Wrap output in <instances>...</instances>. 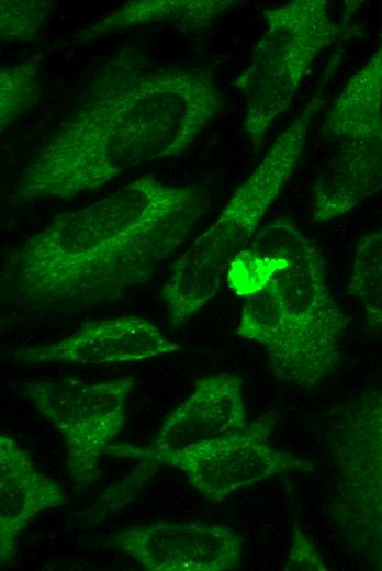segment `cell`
Listing matches in <instances>:
<instances>
[{
    "instance_id": "cell-6",
    "label": "cell",
    "mask_w": 382,
    "mask_h": 571,
    "mask_svg": "<svg viewBox=\"0 0 382 571\" xmlns=\"http://www.w3.org/2000/svg\"><path fill=\"white\" fill-rule=\"evenodd\" d=\"M325 439L334 467L329 514L361 562L382 571V388L334 406Z\"/></svg>"
},
{
    "instance_id": "cell-17",
    "label": "cell",
    "mask_w": 382,
    "mask_h": 571,
    "mask_svg": "<svg viewBox=\"0 0 382 571\" xmlns=\"http://www.w3.org/2000/svg\"><path fill=\"white\" fill-rule=\"evenodd\" d=\"M53 8V2L48 0H1V43H24L35 38L46 24Z\"/></svg>"
},
{
    "instance_id": "cell-16",
    "label": "cell",
    "mask_w": 382,
    "mask_h": 571,
    "mask_svg": "<svg viewBox=\"0 0 382 571\" xmlns=\"http://www.w3.org/2000/svg\"><path fill=\"white\" fill-rule=\"evenodd\" d=\"M43 54L0 68V130L3 133L38 101Z\"/></svg>"
},
{
    "instance_id": "cell-7",
    "label": "cell",
    "mask_w": 382,
    "mask_h": 571,
    "mask_svg": "<svg viewBox=\"0 0 382 571\" xmlns=\"http://www.w3.org/2000/svg\"><path fill=\"white\" fill-rule=\"evenodd\" d=\"M266 29L234 86L245 97L243 128L255 152L290 107L313 61L347 31L326 0H295L267 9Z\"/></svg>"
},
{
    "instance_id": "cell-18",
    "label": "cell",
    "mask_w": 382,
    "mask_h": 571,
    "mask_svg": "<svg viewBox=\"0 0 382 571\" xmlns=\"http://www.w3.org/2000/svg\"><path fill=\"white\" fill-rule=\"evenodd\" d=\"M284 570L288 571H327L317 548L304 533L299 522L293 523L291 545Z\"/></svg>"
},
{
    "instance_id": "cell-10",
    "label": "cell",
    "mask_w": 382,
    "mask_h": 571,
    "mask_svg": "<svg viewBox=\"0 0 382 571\" xmlns=\"http://www.w3.org/2000/svg\"><path fill=\"white\" fill-rule=\"evenodd\" d=\"M109 547L146 571H227L239 564L244 538L223 524L160 522L125 527Z\"/></svg>"
},
{
    "instance_id": "cell-8",
    "label": "cell",
    "mask_w": 382,
    "mask_h": 571,
    "mask_svg": "<svg viewBox=\"0 0 382 571\" xmlns=\"http://www.w3.org/2000/svg\"><path fill=\"white\" fill-rule=\"evenodd\" d=\"M276 417L263 415L246 427L170 452H149L128 444L111 445L105 455L158 462L179 469L189 483L211 502L286 472H310L305 458L269 444Z\"/></svg>"
},
{
    "instance_id": "cell-15",
    "label": "cell",
    "mask_w": 382,
    "mask_h": 571,
    "mask_svg": "<svg viewBox=\"0 0 382 571\" xmlns=\"http://www.w3.org/2000/svg\"><path fill=\"white\" fill-rule=\"evenodd\" d=\"M347 293L360 303L369 332H382V226L358 240Z\"/></svg>"
},
{
    "instance_id": "cell-5",
    "label": "cell",
    "mask_w": 382,
    "mask_h": 571,
    "mask_svg": "<svg viewBox=\"0 0 382 571\" xmlns=\"http://www.w3.org/2000/svg\"><path fill=\"white\" fill-rule=\"evenodd\" d=\"M325 159L312 187V220L341 217L382 190V30L321 125Z\"/></svg>"
},
{
    "instance_id": "cell-9",
    "label": "cell",
    "mask_w": 382,
    "mask_h": 571,
    "mask_svg": "<svg viewBox=\"0 0 382 571\" xmlns=\"http://www.w3.org/2000/svg\"><path fill=\"white\" fill-rule=\"evenodd\" d=\"M134 376L101 382L38 379L23 385L35 410L61 435L67 469L77 492L99 477L100 458L125 425Z\"/></svg>"
},
{
    "instance_id": "cell-2",
    "label": "cell",
    "mask_w": 382,
    "mask_h": 571,
    "mask_svg": "<svg viewBox=\"0 0 382 571\" xmlns=\"http://www.w3.org/2000/svg\"><path fill=\"white\" fill-rule=\"evenodd\" d=\"M209 208L203 186L142 176L7 251L2 281L24 303L63 313L116 300L146 284Z\"/></svg>"
},
{
    "instance_id": "cell-13",
    "label": "cell",
    "mask_w": 382,
    "mask_h": 571,
    "mask_svg": "<svg viewBox=\"0 0 382 571\" xmlns=\"http://www.w3.org/2000/svg\"><path fill=\"white\" fill-rule=\"evenodd\" d=\"M67 499L50 478L41 473L29 454L11 436H0V563L18 556L19 537L40 513L64 505Z\"/></svg>"
},
{
    "instance_id": "cell-12",
    "label": "cell",
    "mask_w": 382,
    "mask_h": 571,
    "mask_svg": "<svg viewBox=\"0 0 382 571\" xmlns=\"http://www.w3.org/2000/svg\"><path fill=\"white\" fill-rule=\"evenodd\" d=\"M243 379L221 372L195 380L190 395L165 419L149 452H170L247 426Z\"/></svg>"
},
{
    "instance_id": "cell-1",
    "label": "cell",
    "mask_w": 382,
    "mask_h": 571,
    "mask_svg": "<svg viewBox=\"0 0 382 571\" xmlns=\"http://www.w3.org/2000/svg\"><path fill=\"white\" fill-rule=\"evenodd\" d=\"M223 108L212 71L154 67L137 49L120 48L32 152L5 204L71 199L132 168L179 156Z\"/></svg>"
},
{
    "instance_id": "cell-4",
    "label": "cell",
    "mask_w": 382,
    "mask_h": 571,
    "mask_svg": "<svg viewBox=\"0 0 382 571\" xmlns=\"http://www.w3.org/2000/svg\"><path fill=\"white\" fill-rule=\"evenodd\" d=\"M338 64L329 60L319 85L299 115L276 138L254 171L235 190L217 219L172 265L160 291L169 325L186 324L217 294L228 264L248 245L262 219L293 175L305 147L312 120Z\"/></svg>"
},
{
    "instance_id": "cell-14",
    "label": "cell",
    "mask_w": 382,
    "mask_h": 571,
    "mask_svg": "<svg viewBox=\"0 0 382 571\" xmlns=\"http://www.w3.org/2000/svg\"><path fill=\"white\" fill-rule=\"evenodd\" d=\"M234 4L232 0L127 1L79 31L74 44L87 45L124 30L153 25L200 32L210 29Z\"/></svg>"
},
{
    "instance_id": "cell-3",
    "label": "cell",
    "mask_w": 382,
    "mask_h": 571,
    "mask_svg": "<svg viewBox=\"0 0 382 571\" xmlns=\"http://www.w3.org/2000/svg\"><path fill=\"white\" fill-rule=\"evenodd\" d=\"M285 253V266L246 299L236 334L265 348L279 380L310 391L337 370L349 317L329 288L321 250L292 222Z\"/></svg>"
},
{
    "instance_id": "cell-11",
    "label": "cell",
    "mask_w": 382,
    "mask_h": 571,
    "mask_svg": "<svg viewBox=\"0 0 382 571\" xmlns=\"http://www.w3.org/2000/svg\"><path fill=\"white\" fill-rule=\"evenodd\" d=\"M181 348L151 321L120 316L86 322L60 340L15 350L13 358L23 365H109L145 360Z\"/></svg>"
}]
</instances>
